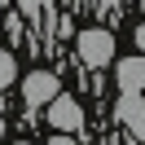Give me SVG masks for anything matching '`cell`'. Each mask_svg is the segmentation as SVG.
Returning <instances> with one entry per match:
<instances>
[{
  "label": "cell",
  "instance_id": "cell-1",
  "mask_svg": "<svg viewBox=\"0 0 145 145\" xmlns=\"http://www.w3.org/2000/svg\"><path fill=\"white\" fill-rule=\"evenodd\" d=\"M75 57H79L84 66H106V62H114V35H110L106 27H88V31H79L75 35Z\"/></svg>",
  "mask_w": 145,
  "mask_h": 145
},
{
  "label": "cell",
  "instance_id": "cell-2",
  "mask_svg": "<svg viewBox=\"0 0 145 145\" xmlns=\"http://www.w3.org/2000/svg\"><path fill=\"white\" fill-rule=\"evenodd\" d=\"M53 97H62V79H57L53 71H31L27 79H22V101H27L31 110L48 106Z\"/></svg>",
  "mask_w": 145,
  "mask_h": 145
},
{
  "label": "cell",
  "instance_id": "cell-3",
  "mask_svg": "<svg viewBox=\"0 0 145 145\" xmlns=\"http://www.w3.org/2000/svg\"><path fill=\"white\" fill-rule=\"evenodd\" d=\"M114 119L127 127V132L136 136V141H145V97H136V92H123V97L114 101Z\"/></svg>",
  "mask_w": 145,
  "mask_h": 145
},
{
  "label": "cell",
  "instance_id": "cell-4",
  "mask_svg": "<svg viewBox=\"0 0 145 145\" xmlns=\"http://www.w3.org/2000/svg\"><path fill=\"white\" fill-rule=\"evenodd\" d=\"M48 123H53L57 127V132H79V123H84V110H79V101H75V97H53V101H48Z\"/></svg>",
  "mask_w": 145,
  "mask_h": 145
},
{
  "label": "cell",
  "instance_id": "cell-5",
  "mask_svg": "<svg viewBox=\"0 0 145 145\" xmlns=\"http://www.w3.org/2000/svg\"><path fill=\"white\" fill-rule=\"evenodd\" d=\"M114 71H119V88H123V92L145 97V57H123Z\"/></svg>",
  "mask_w": 145,
  "mask_h": 145
},
{
  "label": "cell",
  "instance_id": "cell-6",
  "mask_svg": "<svg viewBox=\"0 0 145 145\" xmlns=\"http://www.w3.org/2000/svg\"><path fill=\"white\" fill-rule=\"evenodd\" d=\"M13 75H18V62H13V53H9V48H0V92L9 88V79H13Z\"/></svg>",
  "mask_w": 145,
  "mask_h": 145
},
{
  "label": "cell",
  "instance_id": "cell-7",
  "mask_svg": "<svg viewBox=\"0 0 145 145\" xmlns=\"http://www.w3.org/2000/svg\"><path fill=\"white\" fill-rule=\"evenodd\" d=\"M5 31H9L13 40H22V18H18V9H9V13H5Z\"/></svg>",
  "mask_w": 145,
  "mask_h": 145
},
{
  "label": "cell",
  "instance_id": "cell-8",
  "mask_svg": "<svg viewBox=\"0 0 145 145\" xmlns=\"http://www.w3.org/2000/svg\"><path fill=\"white\" fill-rule=\"evenodd\" d=\"M136 48H141V57H145V22L136 27Z\"/></svg>",
  "mask_w": 145,
  "mask_h": 145
},
{
  "label": "cell",
  "instance_id": "cell-9",
  "mask_svg": "<svg viewBox=\"0 0 145 145\" xmlns=\"http://www.w3.org/2000/svg\"><path fill=\"white\" fill-rule=\"evenodd\" d=\"M48 145H79V141H71V136H53Z\"/></svg>",
  "mask_w": 145,
  "mask_h": 145
},
{
  "label": "cell",
  "instance_id": "cell-10",
  "mask_svg": "<svg viewBox=\"0 0 145 145\" xmlns=\"http://www.w3.org/2000/svg\"><path fill=\"white\" fill-rule=\"evenodd\" d=\"M0 136H5V119H0Z\"/></svg>",
  "mask_w": 145,
  "mask_h": 145
},
{
  "label": "cell",
  "instance_id": "cell-11",
  "mask_svg": "<svg viewBox=\"0 0 145 145\" xmlns=\"http://www.w3.org/2000/svg\"><path fill=\"white\" fill-rule=\"evenodd\" d=\"M18 145H27V141H18Z\"/></svg>",
  "mask_w": 145,
  "mask_h": 145
}]
</instances>
